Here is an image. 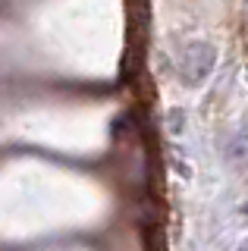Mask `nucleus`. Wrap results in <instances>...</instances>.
Returning <instances> with one entry per match:
<instances>
[{"label": "nucleus", "instance_id": "obj_1", "mask_svg": "<svg viewBox=\"0 0 248 251\" xmlns=\"http://www.w3.org/2000/svg\"><path fill=\"white\" fill-rule=\"evenodd\" d=\"M217 66V47L211 41H189L179 53V78L189 88H201Z\"/></svg>", "mask_w": 248, "mask_h": 251}, {"label": "nucleus", "instance_id": "obj_2", "mask_svg": "<svg viewBox=\"0 0 248 251\" xmlns=\"http://www.w3.org/2000/svg\"><path fill=\"white\" fill-rule=\"evenodd\" d=\"M236 251H248V239H245V242H242V245H239Z\"/></svg>", "mask_w": 248, "mask_h": 251}]
</instances>
